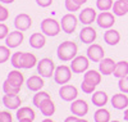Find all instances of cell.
<instances>
[{"label":"cell","mask_w":128,"mask_h":122,"mask_svg":"<svg viewBox=\"0 0 128 122\" xmlns=\"http://www.w3.org/2000/svg\"><path fill=\"white\" fill-rule=\"evenodd\" d=\"M56 54H58V58L60 60H64V62L66 60H72V59L76 58L77 45L73 41H64L58 46Z\"/></svg>","instance_id":"6da1fadb"},{"label":"cell","mask_w":128,"mask_h":122,"mask_svg":"<svg viewBox=\"0 0 128 122\" xmlns=\"http://www.w3.org/2000/svg\"><path fill=\"white\" fill-rule=\"evenodd\" d=\"M41 31L46 36H56L60 32V25L52 18H46L41 22Z\"/></svg>","instance_id":"7a4b0ae2"},{"label":"cell","mask_w":128,"mask_h":122,"mask_svg":"<svg viewBox=\"0 0 128 122\" xmlns=\"http://www.w3.org/2000/svg\"><path fill=\"white\" fill-rule=\"evenodd\" d=\"M37 72L41 77H51V75L55 72V64L51 59L44 58L37 63Z\"/></svg>","instance_id":"3957f363"},{"label":"cell","mask_w":128,"mask_h":122,"mask_svg":"<svg viewBox=\"0 0 128 122\" xmlns=\"http://www.w3.org/2000/svg\"><path fill=\"white\" fill-rule=\"evenodd\" d=\"M70 76H72L70 67H67V66H59V67L55 68L54 80H55L56 84H60V85L67 84L70 80Z\"/></svg>","instance_id":"277c9868"},{"label":"cell","mask_w":128,"mask_h":122,"mask_svg":"<svg viewBox=\"0 0 128 122\" xmlns=\"http://www.w3.org/2000/svg\"><path fill=\"white\" fill-rule=\"evenodd\" d=\"M88 64H90L88 63V58L81 55V57H76V58L72 60L70 70L74 73H82V72H84V71L88 68Z\"/></svg>","instance_id":"5b68a950"},{"label":"cell","mask_w":128,"mask_h":122,"mask_svg":"<svg viewBox=\"0 0 128 122\" xmlns=\"http://www.w3.org/2000/svg\"><path fill=\"white\" fill-rule=\"evenodd\" d=\"M23 32L22 31H13V32H9V35L5 39V44L8 48H17L18 45H20L23 41Z\"/></svg>","instance_id":"8992f818"},{"label":"cell","mask_w":128,"mask_h":122,"mask_svg":"<svg viewBox=\"0 0 128 122\" xmlns=\"http://www.w3.org/2000/svg\"><path fill=\"white\" fill-rule=\"evenodd\" d=\"M59 95L63 100L66 102H72L77 98V89L72 85H63L59 90Z\"/></svg>","instance_id":"52a82bcc"},{"label":"cell","mask_w":128,"mask_h":122,"mask_svg":"<svg viewBox=\"0 0 128 122\" xmlns=\"http://www.w3.org/2000/svg\"><path fill=\"white\" fill-rule=\"evenodd\" d=\"M70 112H72V114L77 116V117H83L88 112V105L84 100H82V99L74 100L70 105Z\"/></svg>","instance_id":"ba28073f"},{"label":"cell","mask_w":128,"mask_h":122,"mask_svg":"<svg viewBox=\"0 0 128 122\" xmlns=\"http://www.w3.org/2000/svg\"><path fill=\"white\" fill-rule=\"evenodd\" d=\"M77 27V18L73 14H66L62 18V30L67 34H72Z\"/></svg>","instance_id":"9c48e42d"},{"label":"cell","mask_w":128,"mask_h":122,"mask_svg":"<svg viewBox=\"0 0 128 122\" xmlns=\"http://www.w3.org/2000/svg\"><path fill=\"white\" fill-rule=\"evenodd\" d=\"M87 57L92 62H100L104 59V49L99 44H92L87 49Z\"/></svg>","instance_id":"30bf717a"},{"label":"cell","mask_w":128,"mask_h":122,"mask_svg":"<svg viewBox=\"0 0 128 122\" xmlns=\"http://www.w3.org/2000/svg\"><path fill=\"white\" fill-rule=\"evenodd\" d=\"M14 25H16V27H17V30H19V31H27L30 27H31V25H32V19H31V17L28 16V14H26V13H22V14H18L17 17H16V19H14Z\"/></svg>","instance_id":"8fae6325"},{"label":"cell","mask_w":128,"mask_h":122,"mask_svg":"<svg viewBox=\"0 0 128 122\" xmlns=\"http://www.w3.org/2000/svg\"><path fill=\"white\" fill-rule=\"evenodd\" d=\"M96 22H98V25L101 28H110L115 23V18H114V14H112L109 12H102L101 14L98 16Z\"/></svg>","instance_id":"7c38bea8"},{"label":"cell","mask_w":128,"mask_h":122,"mask_svg":"<svg viewBox=\"0 0 128 122\" xmlns=\"http://www.w3.org/2000/svg\"><path fill=\"white\" fill-rule=\"evenodd\" d=\"M80 21L82 22L83 25H86V26H88V25H91L92 22H95V19L98 18L96 17V12L92 9V8H86V9H83L82 12L80 13Z\"/></svg>","instance_id":"4fadbf2b"},{"label":"cell","mask_w":128,"mask_h":122,"mask_svg":"<svg viewBox=\"0 0 128 122\" xmlns=\"http://www.w3.org/2000/svg\"><path fill=\"white\" fill-rule=\"evenodd\" d=\"M80 39L84 44H92L96 39V31L92 27H88V26L84 27L80 32Z\"/></svg>","instance_id":"5bb4252c"},{"label":"cell","mask_w":128,"mask_h":122,"mask_svg":"<svg viewBox=\"0 0 128 122\" xmlns=\"http://www.w3.org/2000/svg\"><path fill=\"white\" fill-rule=\"evenodd\" d=\"M115 62L110 58H104L102 60H100L99 64V70L102 75H113L114 70H115Z\"/></svg>","instance_id":"9a60e30c"},{"label":"cell","mask_w":128,"mask_h":122,"mask_svg":"<svg viewBox=\"0 0 128 122\" xmlns=\"http://www.w3.org/2000/svg\"><path fill=\"white\" fill-rule=\"evenodd\" d=\"M112 105L115 109H124L128 107V96L126 94H115L112 96Z\"/></svg>","instance_id":"2e32d148"},{"label":"cell","mask_w":128,"mask_h":122,"mask_svg":"<svg viewBox=\"0 0 128 122\" xmlns=\"http://www.w3.org/2000/svg\"><path fill=\"white\" fill-rule=\"evenodd\" d=\"M120 40V35H119V32L118 31H115V30H110L108 28V31L104 34V41L108 44V45H116V44L119 42Z\"/></svg>","instance_id":"e0dca14e"},{"label":"cell","mask_w":128,"mask_h":122,"mask_svg":"<svg viewBox=\"0 0 128 122\" xmlns=\"http://www.w3.org/2000/svg\"><path fill=\"white\" fill-rule=\"evenodd\" d=\"M3 103L9 109H18L20 105V98L18 95H4L3 96Z\"/></svg>","instance_id":"ac0fdd59"},{"label":"cell","mask_w":128,"mask_h":122,"mask_svg":"<svg viewBox=\"0 0 128 122\" xmlns=\"http://www.w3.org/2000/svg\"><path fill=\"white\" fill-rule=\"evenodd\" d=\"M38 108L41 110V113L44 114V116H46V117L52 116V114H54V112H55V105H54V103L51 102L50 98L49 99H45V100L40 104Z\"/></svg>","instance_id":"d6986e66"},{"label":"cell","mask_w":128,"mask_h":122,"mask_svg":"<svg viewBox=\"0 0 128 122\" xmlns=\"http://www.w3.org/2000/svg\"><path fill=\"white\" fill-rule=\"evenodd\" d=\"M113 75H114L115 77H118V79H123V77L128 76V62L120 60V62L116 63Z\"/></svg>","instance_id":"ffe728a7"},{"label":"cell","mask_w":128,"mask_h":122,"mask_svg":"<svg viewBox=\"0 0 128 122\" xmlns=\"http://www.w3.org/2000/svg\"><path fill=\"white\" fill-rule=\"evenodd\" d=\"M45 42H46L45 36L40 34V32H36V34L31 35V37H30V45L35 49H41L45 45Z\"/></svg>","instance_id":"44dd1931"},{"label":"cell","mask_w":128,"mask_h":122,"mask_svg":"<svg viewBox=\"0 0 128 122\" xmlns=\"http://www.w3.org/2000/svg\"><path fill=\"white\" fill-rule=\"evenodd\" d=\"M42 86H44V81L40 76H31L27 80V87L31 91H38Z\"/></svg>","instance_id":"7402d4cb"},{"label":"cell","mask_w":128,"mask_h":122,"mask_svg":"<svg viewBox=\"0 0 128 122\" xmlns=\"http://www.w3.org/2000/svg\"><path fill=\"white\" fill-rule=\"evenodd\" d=\"M83 81H86V82L96 86V85H99L100 81H101V75L99 72L94 71V70L87 71L86 73H84V76H83Z\"/></svg>","instance_id":"603a6c76"},{"label":"cell","mask_w":128,"mask_h":122,"mask_svg":"<svg viewBox=\"0 0 128 122\" xmlns=\"http://www.w3.org/2000/svg\"><path fill=\"white\" fill-rule=\"evenodd\" d=\"M6 80H9L10 82H12L14 86H17V87H20L22 86V84H23V81H24V79H23V75L20 73L19 71H10L9 73H8V79Z\"/></svg>","instance_id":"cb8c5ba5"},{"label":"cell","mask_w":128,"mask_h":122,"mask_svg":"<svg viewBox=\"0 0 128 122\" xmlns=\"http://www.w3.org/2000/svg\"><path fill=\"white\" fill-rule=\"evenodd\" d=\"M91 100H92V104H95L96 107H104L108 103V95L104 91H96L92 94Z\"/></svg>","instance_id":"d4e9b609"},{"label":"cell","mask_w":128,"mask_h":122,"mask_svg":"<svg viewBox=\"0 0 128 122\" xmlns=\"http://www.w3.org/2000/svg\"><path fill=\"white\" fill-rule=\"evenodd\" d=\"M37 63V59L34 54H31V53H23L22 55V68H32Z\"/></svg>","instance_id":"484cf974"},{"label":"cell","mask_w":128,"mask_h":122,"mask_svg":"<svg viewBox=\"0 0 128 122\" xmlns=\"http://www.w3.org/2000/svg\"><path fill=\"white\" fill-rule=\"evenodd\" d=\"M94 119H95V122H110V113L106 109L100 108L95 112Z\"/></svg>","instance_id":"4316f807"},{"label":"cell","mask_w":128,"mask_h":122,"mask_svg":"<svg viewBox=\"0 0 128 122\" xmlns=\"http://www.w3.org/2000/svg\"><path fill=\"white\" fill-rule=\"evenodd\" d=\"M17 118L18 121L22 119V118H31V119H35V112L28 107H22L20 109L17 110Z\"/></svg>","instance_id":"83f0119b"},{"label":"cell","mask_w":128,"mask_h":122,"mask_svg":"<svg viewBox=\"0 0 128 122\" xmlns=\"http://www.w3.org/2000/svg\"><path fill=\"white\" fill-rule=\"evenodd\" d=\"M3 90H4V93H5L6 95H18L19 91H20V87L14 86L9 80H6V81H4V84H3Z\"/></svg>","instance_id":"f1b7e54d"},{"label":"cell","mask_w":128,"mask_h":122,"mask_svg":"<svg viewBox=\"0 0 128 122\" xmlns=\"http://www.w3.org/2000/svg\"><path fill=\"white\" fill-rule=\"evenodd\" d=\"M128 12H127V9L124 8V5L122 4V2L120 0H118V2H115L114 4H113V14H115V16H124V14H127Z\"/></svg>","instance_id":"f546056e"},{"label":"cell","mask_w":128,"mask_h":122,"mask_svg":"<svg viewBox=\"0 0 128 122\" xmlns=\"http://www.w3.org/2000/svg\"><path fill=\"white\" fill-rule=\"evenodd\" d=\"M96 7H98L101 12H108L109 9L113 8V0H98V2H96Z\"/></svg>","instance_id":"4dcf8cb0"},{"label":"cell","mask_w":128,"mask_h":122,"mask_svg":"<svg viewBox=\"0 0 128 122\" xmlns=\"http://www.w3.org/2000/svg\"><path fill=\"white\" fill-rule=\"evenodd\" d=\"M50 96H49V94L48 93H45V91H38L37 94H35V96H34V104L38 108L40 107V104L45 100V99H49Z\"/></svg>","instance_id":"1f68e13d"},{"label":"cell","mask_w":128,"mask_h":122,"mask_svg":"<svg viewBox=\"0 0 128 122\" xmlns=\"http://www.w3.org/2000/svg\"><path fill=\"white\" fill-rule=\"evenodd\" d=\"M22 55H23V53H20V51L14 53V54L12 55L10 60H12L13 67H16V68H22Z\"/></svg>","instance_id":"d6a6232c"},{"label":"cell","mask_w":128,"mask_h":122,"mask_svg":"<svg viewBox=\"0 0 128 122\" xmlns=\"http://www.w3.org/2000/svg\"><path fill=\"white\" fill-rule=\"evenodd\" d=\"M10 57V51L8 46H0V64L6 62Z\"/></svg>","instance_id":"836d02e7"},{"label":"cell","mask_w":128,"mask_h":122,"mask_svg":"<svg viewBox=\"0 0 128 122\" xmlns=\"http://www.w3.org/2000/svg\"><path fill=\"white\" fill-rule=\"evenodd\" d=\"M66 8L68 12H77L80 10L81 5H78L74 0H66Z\"/></svg>","instance_id":"e575fe53"},{"label":"cell","mask_w":128,"mask_h":122,"mask_svg":"<svg viewBox=\"0 0 128 122\" xmlns=\"http://www.w3.org/2000/svg\"><path fill=\"white\" fill-rule=\"evenodd\" d=\"M118 87L119 90L124 94L128 93V76L123 77V79H119V82H118Z\"/></svg>","instance_id":"d590c367"},{"label":"cell","mask_w":128,"mask_h":122,"mask_svg":"<svg viewBox=\"0 0 128 122\" xmlns=\"http://www.w3.org/2000/svg\"><path fill=\"white\" fill-rule=\"evenodd\" d=\"M95 87H96L95 85H91V84H88V82H86V81H83V82L81 84L82 91H83V93H86V94H91V93H94Z\"/></svg>","instance_id":"8d00e7d4"},{"label":"cell","mask_w":128,"mask_h":122,"mask_svg":"<svg viewBox=\"0 0 128 122\" xmlns=\"http://www.w3.org/2000/svg\"><path fill=\"white\" fill-rule=\"evenodd\" d=\"M9 17V12H8V9L3 5H0V22H4L6 21Z\"/></svg>","instance_id":"74e56055"},{"label":"cell","mask_w":128,"mask_h":122,"mask_svg":"<svg viewBox=\"0 0 128 122\" xmlns=\"http://www.w3.org/2000/svg\"><path fill=\"white\" fill-rule=\"evenodd\" d=\"M9 35V30L4 23H0V40L2 39H6V36Z\"/></svg>","instance_id":"f35d334b"},{"label":"cell","mask_w":128,"mask_h":122,"mask_svg":"<svg viewBox=\"0 0 128 122\" xmlns=\"http://www.w3.org/2000/svg\"><path fill=\"white\" fill-rule=\"evenodd\" d=\"M0 122H12V114L9 112H0Z\"/></svg>","instance_id":"ab89813d"},{"label":"cell","mask_w":128,"mask_h":122,"mask_svg":"<svg viewBox=\"0 0 128 122\" xmlns=\"http://www.w3.org/2000/svg\"><path fill=\"white\" fill-rule=\"evenodd\" d=\"M36 3H37V5H40L42 8H46V7L51 5L52 0H36Z\"/></svg>","instance_id":"60d3db41"},{"label":"cell","mask_w":128,"mask_h":122,"mask_svg":"<svg viewBox=\"0 0 128 122\" xmlns=\"http://www.w3.org/2000/svg\"><path fill=\"white\" fill-rule=\"evenodd\" d=\"M78 117L77 116H70V117H68V118H66V121L64 122H78Z\"/></svg>","instance_id":"b9f144b4"},{"label":"cell","mask_w":128,"mask_h":122,"mask_svg":"<svg viewBox=\"0 0 128 122\" xmlns=\"http://www.w3.org/2000/svg\"><path fill=\"white\" fill-rule=\"evenodd\" d=\"M122 2V4L124 5V8L127 9V12H128V0H120Z\"/></svg>","instance_id":"7bdbcfd3"},{"label":"cell","mask_w":128,"mask_h":122,"mask_svg":"<svg viewBox=\"0 0 128 122\" xmlns=\"http://www.w3.org/2000/svg\"><path fill=\"white\" fill-rule=\"evenodd\" d=\"M74 2H76L78 5H82V4H84V3H86L87 0H74Z\"/></svg>","instance_id":"ee69618b"},{"label":"cell","mask_w":128,"mask_h":122,"mask_svg":"<svg viewBox=\"0 0 128 122\" xmlns=\"http://www.w3.org/2000/svg\"><path fill=\"white\" fill-rule=\"evenodd\" d=\"M34 119H31V118H22V119H19V122H32Z\"/></svg>","instance_id":"f6af8a7d"},{"label":"cell","mask_w":128,"mask_h":122,"mask_svg":"<svg viewBox=\"0 0 128 122\" xmlns=\"http://www.w3.org/2000/svg\"><path fill=\"white\" fill-rule=\"evenodd\" d=\"M0 2H2V3H5V4H12L14 0H0Z\"/></svg>","instance_id":"bcb514c9"},{"label":"cell","mask_w":128,"mask_h":122,"mask_svg":"<svg viewBox=\"0 0 128 122\" xmlns=\"http://www.w3.org/2000/svg\"><path fill=\"white\" fill-rule=\"evenodd\" d=\"M124 119L128 122V109H126V112H124Z\"/></svg>","instance_id":"7dc6e473"},{"label":"cell","mask_w":128,"mask_h":122,"mask_svg":"<svg viewBox=\"0 0 128 122\" xmlns=\"http://www.w3.org/2000/svg\"><path fill=\"white\" fill-rule=\"evenodd\" d=\"M42 122H52V119H49V118H46V119H44Z\"/></svg>","instance_id":"c3c4849f"},{"label":"cell","mask_w":128,"mask_h":122,"mask_svg":"<svg viewBox=\"0 0 128 122\" xmlns=\"http://www.w3.org/2000/svg\"><path fill=\"white\" fill-rule=\"evenodd\" d=\"M78 122H87V121H86V119H82V118H80V119H78Z\"/></svg>","instance_id":"681fc988"},{"label":"cell","mask_w":128,"mask_h":122,"mask_svg":"<svg viewBox=\"0 0 128 122\" xmlns=\"http://www.w3.org/2000/svg\"><path fill=\"white\" fill-rule=\"evenodd\" d=\"M110 122H119V121H110Z\"/></svg>","instance_id":"f907efd6"}]
</instances>
